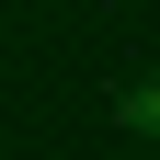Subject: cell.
I'll return each mask as SVG.
<instances>
[{"label":"cell","mask_w":160,"mask_h":160,"mask_svg":"<svg viewBox=\"0 0 160 160\" xmlns=\"http://www.w3.org/2000/svg\"><path fill=\"white\" fill-rule=\"evenodd\" d=\"M114 126H160V69H149V80H137L126 103H114Z\"/></svg>","instance_id":"cell-1"}]
</instances>
